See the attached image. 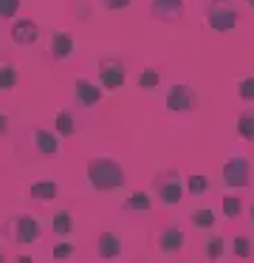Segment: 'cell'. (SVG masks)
<instances>
[{
	"instance_id": "obj_1",
	"label": "cell",
	"mask_w": 254,
	"mask_h": 263,
	"mask_svg": "<svg viewBox=\"0 0 254 263\" xmlns=\"http://www.w3.org/2000/svg\"><path fill=\"white\" fill-rule=\"evenodd\" d=\"M88 181L96 193H113V190H122L127 184V173L116 159L102 156V159L88 161Z\"/></svg>"
},
{
	"instance_id": "obj_2",
	"label": "cell",
	"mask_w": 254,
	"mask_h": 263,
	"mask_svg": "<svg viewBox=\"0 0 254 263\" xmlns=\"http://www.w3.org/2000/svg\"><path fill=\"white\" fill-rule=\"evenodd\" d=\"M203 17H206V29L214 34H229L240 23V12L231 0H209Z\"/></svg>"
},
{
	"instance_id": "obj_3",
	"label": "cell",
	"mask_w": 254,
	"mask_h": 263,
	"mask_svg": "<svg viewBox=\"0 0 254 263\" xmlns=\"http://www.w3.org/2000/svg\"><path fill=\"white\" fill-rule=\"evenodd\" d=\"M152 187H155V195L161 198V204L167 206H178L184 198V181H181L178 170H161L152 181Z\"/></svg>"
},
{
	"instance_id": "obj_4",
	"label": "cell",
	"mask_w": 254,
	"mask_h": 263,
	"mask_svg": "<svg viewBox=\"0 0 254 263\" xmlns=\"http://www.w3.org/2000/svg\"><path fill=\"white\" fill-rule=\"evenodd\" d=\"M220 176H223V184L231 190H246L251 184V164H248L246 156H229L220 167Z\"/></svg>"
},
{
	"instance_id": "obj_5",
	"label": "cell",
	"mask_w": 254,
	"mask_h": 263,
	"mask_svg": "<svg viewBox=\"0 0 254 263\" xmlns=\"http://www.w3.org/2000/svg\"><path fill=\"white\" fill-rule=\"evenodd\" d=\"M198 102L201 99H198L195 88L186 85V82H175L164 97V105H167L169 114H192V110H198Z\"/></svg>"
},
{
	"instance_id": "obj_6",
	"label": "cell",
	"mask_w": 254,
	"mask_h": 263,
	"mask_svg": "<svg viewBox=\"0 0 254 263\" xmlns=\"http://www.w3.org/2000/svg\"><path fill=\"white\" fill-rule=\"evenodd\" d=\"M127 80V65L116 57H105L99 60V82L105 91H119Z\"/></svg>"
},
{
	"instance_id": "obj_7",
	"label": "cell",
	"mask_w": 254,
	"mask_h": 263,
	"mask_svg": "<svg viewBox=\"0 0 254 263\" xmlns=\"http://www.w3.org/2000/svg\"><path fill=\"white\" fill-rule=\"evenodd\" d=\"M155 246H158L161 255H178V252L186 246V232L178 227V223H167V227H161V232H158Z\"/></svg>"
},
{
	"instance_id": "obj_8",
	"label": "cell",
	"mask_w": 254,
	"mask_h": 263,
	"mask_svg": "<svg viewBox=\"0 0 254 263\" xmlns=\"http://www.w3.org/2000/svg\"><path fill=\"white\" fill-rule=\"evenodd\" d=\"M40 235H43V227H40L37 215L23 212V215L14 218V240L20 246H28V243H34V240H40Z\"/></svg>"
},
{
	"instance_id": "obj_9",
	"label": "cell",
	"mask_w": 254,
	"mask_h": 263,
	"mask_svg": "<svg viewBox=\"0 0 254 263\" xmlns=\"http://www.w3.org/2000/svg\"><path fill=\"white\" fill-rule=\"evenodd\" d=\"M150 12H152V17L161 20V23H181L186 6H184V0H152Z\"/></svg>"
},
{
	"instance_id": "obj_10",
	"label": "cell",
	"mask_w": 254,
	"mask_h": 263,
	"mask_svg": "<svg viewBox=\"0 0 254 263\" xmlns=\"http://www.w3.org/2000/svg\"><path fill=\"white\" fill-rule=\"evenodd\" d=\"M102 91H105V88H99L96 82L85 80V77H79V80L73 82V99H76L79 108H93V105H99Z\"/></svg>"
},
{
	"instance_id": "obj_11",
	"label": "cell",
	"mask_w": 254,
	"mask_h": 263,
	"mask_svg": "<svg viewBox=\"0 0 254 263\" xmlns=\"http://www.w3.org/2000/svg\"><path fill=\"white\" fill-rule=\"evenodd\" d=\"M11 40L17 43L20 48H28V46H34V43L40 40V26L34 23V20H17L14 26H11Z\"/></svg>"
},
{
	"instance_id": "obj_12",
	"label": "cell",
	"mask_w": 254,
	"mask_h": 263,
	"mask_svg": "<svg viewBox=\"0 0 254 263\" xmlns=\"http://www.w3.org/2000/svg\"><path fill=\"white\" fill-rule=\"evenodd\" d=\"M34 147H37V153L45 156V159H54V156H60V150H62L60 133H51V130L37 127V130H34Z\"/></svg>"
},
{
	"instance_id": "obj_13",
	"label": "cell",
	"mask_w": 254,
	"mask_h": 263,
	"mask_svg": "<svg viewBox=\"0 0 254 263\" xmlns=\"http://www.w3.org/2000/svg\"><path fill=\"white\" fill-rule=\"evenodd\" d=\"M96 255H99L102 260L119 257L122 255V238H119L116 232H102L99 238H96Z\"/></svg>"
},
{
	"instance_id": "obj_14",
	"label": "cell",
	"mask_w": 254,
	"mask_h": 263,
	"mask_svg": "<svg viewBox=\"0 0 254 263\" xmlns=\"http://www.w3.org/2000/svg\"><path fill=\"white\" fill-rule=\"evenodd\" d=\"M73 34L71 31H54V37H51V57L54 60H68L73 54Z\"/></svg>"
},
{
	"instance_id": "obj_15",
	"label": "cell",
	"mask_w": 254,
	"mask_h": 263,
	"mask_svg": "<svg viewBox=\"0 0 254 263\" xmlns=\"http://www.w3.org/2000/svg\"><path fill=\"white\" fill-rule=\"evenodd\" d=\"M189 223L195 229H201V232H212L214 223H218V215H214L212 206H198V210L189 212Z\"/></svg>"
},
{
	"instance_id": "obj_16",
	"label": "cell",
	"mask_w": 254,
	"mask_h": 263,
	"mask_svg": "<svg viewBox=\"0 0 254 263\" xmlns=\"http://www.w3.org/2000/svg\"><path fill=\"white\" fill-rule=\"evenodd\" d=\"M122 210H127V212H150V210H152L150 193H147V190H133V193L124 198Z\"/></svg>"
},
{
	"instance_id": "obj_17",
	"label": "cell",
	"mask_w": 254,
	"mask_h": 263,
	"mask_svg": "<svg viewBox=\"0 0 254 263\" xmlns=\"http://www.w3.org/2000/svg\"><path fill=\"white\" fill-rule=\"evenodd\" d=\"M28 193H31V198L48 204V201L60 198V184L56 181H34L31 187H28Z\"/></svg>"
},
{
	"instance_id": "obj_18",
	"label": "cell",
	"mask_w": 254,
	"mask_h": 263,
	"mask_svg": "<svg viewBox=\"0 0 254 263\" xmlns=\"http://www.w3.org/2000/svg\"><path fill=\"white\" fill-rule=\"evenodd\" d=\"M223 252H226L223 235H218L214 229H212V232H206V238H203V255H206L209 260H220V257H223Z\"/></svg>"
},
{
	"instance_id": "obj_19",
	"label": "cell",
	"mask_w": 254,
	"mask_h": 263,
	"mask_svg": "<svg viewBox=\"0 0 254 263\" xmlns=\"http://www.w3.org/2000/svg\"><path fill=\"white\" fill-rule=\"evenodd\" d=\"M235 130L243 142H254V108H246L235 122Z\"/></svg>"
},
{
	"instance_id": "obj_20",
	"label": "cell",
	"mask_w": 254,
	"mask_h": 263,
	"mask_svg": "<svg viewBox=\"0 0 254 263\" xmlns=\"http://www.w3.org/2000/svg\"><path fill=\"white\" fill-rule=\"evenodd\" d=\"M220 212H223L229 221H237V218L243 215V198L237 193H226L223 198H220Z\"/></svg>"
},
{
	"instance_id": "obj_21",
	"label": "cell",
	"mask_w": 254,
	"mask_h": 263,
	"mask_svg": "<svg viewBox=\"0 0 254 263\" xmlns=\"http://www.w3.org/2000/svg\"><path fill=\"white\" fill-rule=\"evenodd\" d=\"M51 229H54L56 235H71L73 232V215H71V210H56L54 212V218H51Z\"/></svg>"
},
{
	"instance_id": "obj_22",
	"label": "cell",
	"mask_w": 254,
	"mask_h": 263,
	"mask_svg": "<svg viewBox=\"0 0 254 263\" xmlns=\"http://www.w3.org/2000/svg\"><path fill=\"white\" fill-rule=\"evenodd\" d=\"M54 127H56V133H60L62 139H68V136H73V133H76V119H73L71 110H60V114H56V119H54Z\"/></svg>"
},
{
	"instance_id": "obj_23",
	"label": "cell",
	"mask_w": 254,
	"mask_h": 263,
	"mask_svg": "<svg viewBox=\"0 0 254 263\" xmlns=\"http://www.w3.org/2000/svg\"><path fill=\"white\" fill-rule=\"evenodd\" d=\"M209 187H212V181H209L206 173H192V176H186V190H189L192 195L209 193Z\"/></svg>"
},
{
	"instance_id": "obj_24",
	"label": "cell",
	"mask_w": 254,
	"mask_h": 263,
	"mask_svg": "<svg viewBox=\"0 0 254 263\" xmlns=\"http://www.w3.org/2000/svg\"><path fill=\"white\" fill-rule=\"evenodd\" d=\"M231 252H235V257H240V260H248V257L254 255L251 238H248V235H235V240H231Z\"/></svg>"
},
{
	"instance_id": "obj_25",
	"label": "cell",
	"mask_w": 254,
	"mask_h": 263,
	"mask_svg": "<svg viewBox=\"0 0 254 263\" xmlns=\"http://www.w3.org/2000/svg\"><path fill=\"white\" fill-rule=\"evenodd\" d=\"M158 85H161V71L158 68H144L139 74V88L141 91H155Z\"/></svg>"
},
{
	"instance_id": "obj_26",
	"label": "cell",
	"mask_w": 254,
	"mask_h": 263,
	"mask_svg": "<svg viewBox=\"0 0 254 263\" xmlns=\"http://www.w3.org/2000/svg\"><path fill=\"white\" fill-rule=\"evenodd\" d=\"M17 82H20V74H17V68H11V65H3V68H0V91H14Z\"/></svg>"
},
{
	"instance_id": "obj_27",
	"label": "cell",
	"mask_w": 254,
	"mask_h": 263,
	"mask_svg": "<svg viewBox=\"0 0 254 263\" xmlns=\"http://www.w3.org/2000/svg\"><path fill=\"white\" fill-rule=\"evenodd\" d=\"M237 97H240L243 102H254V74L237 80Z\"/></svg>"
},
{
	"instance_id": "obj_28",
	"label": "cell",
	"mask_w": 254,
	"mask_h": 263,
	"mask_svg": "<svg viewBox=\"0 0 254 263\" xmlns=\"http://www.w3.org/2000/svg\"><path fill=\"white\" fill-rule=\"evenodd\" d=\"M20 12V0H0V20H11Z\"/></svg>"
},
{
	"instance_id": "obj_29",
	"label": "cell",
	"mask_w": 254,
	"mask_h": 263,
	"mask_svg": "<svg viewBox=\"0 0 254 263\" xmlns=\"http://www.w3.org/2000/svg\"><path fill=\"white\" fill-rule=\"evenodd\" d=\"M130 6H133V0H102V9H107V12H124Z\"/></svg>"
},
{
	"instance_id": "obj_30",
	"label": "cell",
	"mask_w": 254,
	"mask_h": 263,
	"mask_svg": "<svg viewBox=\"0 0 254 263\" xmlns=\"http://www.w3.org/2000/svg\"><path fill=\"white\" fill-rule=\"evenodd\" d=\"M51 255H54L56 260H62V257H71V255H73V243H56L54 249H51Z\"/></svg>"
},
{
	"instance_id": "obj_31",
	"label": "cell",
	"mask_w": 254,
	"mask_h": 263,
	"mask_svg": "<svg viewBox=\"0 0 254 263\" xmlns=\"http://www.w3.org/2000/svg\"><path fill=\"white\" fill-rule=\"evenodd\" d=\"M6 130H9V116H6V114H0V139L6 136Z\"/></svg>"
},
{
	"instance_id": "obj_32",
	"label": "cell",
	"mask_w": 254,
	"mask_h": 263,
	"mask_svg": "<svg viewBox=\"0 0 254 263\" xmlns=\"http://www.w3.org/2000/svg\"><path fill=\"white\" fill-rule=\"evenodd\" d=\"M248 218H251V223H254V201H251V206H248Z\"/></svg>"
},
{
	"instance_id": "obj_33",
	"label": "cell",
	"mask_w": 254,
	"mask_h": 263,
	"mask_svg": "<svg viewBox=\"0 0 254 263\" xmlns=\"http://www.w3.org/2000/svg\"><path fill=\"white\" fill-rule=\"evenodd\" d=\"M246 3H248V6H251V9H254V0H246Z\"/></svg>"
},
{
	"instance_id": "obj_34",
	"label": "cell",
	"mask_w": 254,
	"mask_h": 263,
	"mask_svg": "<svg viewBox=\"0 0 254 263\" xmlns=\"http://www.w3.org/2000/svg\"><path fill=\"white\" fill-rule=\"evenodd\" d=\"M0 260H6V255H3V252H0Z\"/></svg>"
}]
</instances>
